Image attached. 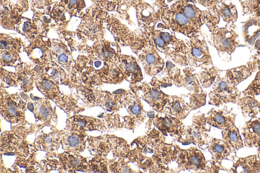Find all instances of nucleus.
Wrapping results in <instances>:
<instances>
[{
  "instance_id": "nucleus-1",
  "label": "nucleus",
  "mask_w": 260,
  "mask_h": 173,
  "mask_svg": "<svg viewBox=\"0 0 260 173\" xmlns=\"http://www.w3.org/2000/svg\"><path fill=\"white\" fill-rule=\"evenodd\" d=\"M157 50L181 65H188L187 45L184 40L177 38L162 22L157 24L154 30L147 32Z\"/></svg>"
},
{
  "instance_id": "nucleus-2",
  "label": "nucleus",
  "mask_w": 260,
  "mask_h": 173,
  "mask_svg": "<svg viewBox=\"0 0 260 173\" xmlns=\"http://www.w3.org/2000/svg\"><path fill=\"white\" fill-rule=\"evenodd\" d=\"M161 21L174 32L182 33L188 38L201 33V29L192 22L177 1L164 8Z\"/></svg>"
},
{
  "instance_id": "nucleus-3",
  "label": "nucleus",
  "mask_w": 260,
  "mask_h": 173,
  "mask_svg": "<svg viewBox=\"0 0 260 173\" xmlns=\"http://www.w3.org/2000/svg\"><path fill=\"white\" fill-rule=\"evenodd\" d=\"M111 31L119 45L128 47L136 54L143 46L146 33L140 28L130 29L119 20L114 18L110 21Z\"/></svg>"
},
{
  "instance_id": "nucleus-4",
  "label": "nucleus",
  "mask_w": 260,
  "mask_h": 173,
  "mask_svg": "<svg viewBox=\"0 0 260 173\" xmlns=\"http://www.w3.org/2000/svg\"><path fill=\"white\" fill-rule=\"evenodd\" d=\"M219 73L209 94V103L216 107L229 102L236 104L241 96L242 92L225 75L221 77Z\"/></svg>"
},
{
  "instance_id": "nucleus-5",
  "label": "nucleus",
  "mask_w": 260,
  "mask_h": 173,
  "mask_svg": "<svg viewBox=\"0 0 260 173\" xmlns=\"http://www.w3.org/2000/svg\"><path fill=\"white\" fill-rule=\"evenodd\" d=\"M186 43L189 65L204 69L213 65L206 41L202 33L188 38L186 40Z\"/></svg>"
},
{
  "instance_id": "nucleus-6",
  "label": "nucleus",
  "mask_w": 260,
  "mask_h": 173,
  "mask_svg": "<svg viewBox=\"0 0 260 173\" xmlns=\"http://www.w3.org/2000/svg\"><path fill=\"white\" fill-rule=\"evenodd\" d=\"M145 33V43L136 55L138 56L137 59L141 64L145 73L148 76H154L163 70L165 63L148 33Z\"/></svg>"
},
{
  "instance_id": "nucleus-7",
  "label": "nucleus",
  "mask_w": 260,
  "mask_h": 173,
  "mask_svg": "<svg viewBox=\"0 0 260 173\" xmlns=\"http://www.w3.org/2000/svg\"><path fill=\"white\" fill-rule=\"evenodd\" d=\"M234 29L226 25L223 27L217 26L210 31V43L219 54H226L231 56L239 46L238 35Z\"/></svg>"
},
{
  "instance_id": "nucleus-8",
  "label": "nucleus",
  "mask_w": 260,
  "mask_h": 173,
  "mask_svg": "<svg viewBox=\"0 0 260 173\" xmlns=\"http://www.w3.org/2000/svg\"><path fill=\"white\" fill-rule=\"evenodd\" d=\"M139 28L145 32H150L154 29L159 21L164 7L155 3L153 6L141 0L134 7Z\"/></svg>"
},
{
  "instance_id": "nucleus-9",
  "label": "nucleus",
  "mask_w": 260,
  "mask_h": 173,
  "mask_svg": "<svg viewBox=\"0 0 260 173\" xmlns=\"http://www.w3.org/2000/svg\"><path fill=\"white\" fill-rule=\"evenodd\" d=\"M208 149L212 155L213 170L214 172L223 170L229 172L230 169L222 166L221 162L224 160L234 162L237 157L236 150L223 140L216 138L211 140Z\"/></svg>"
},
{
  "instance_id": "nucleus-10",
  "label": "nucleus",
  "mask_w": 260,
  "mask_h": 173,
  "mask_svg": "<svg viewBox=\"0 0 260 173\" xmlns=\"http://www.w3.org/2000/svg\"><path fill=\"white\" fill-rule=\"evenodd\" d=\"M117 62L124 78L132 85H136L142 80L141 69L138 59L135 57L120 54Z\"/></svg>"
},
{
  "instance_id": "nucleus-11",
  "label": "nucleus",
  "mask_w": 260,
  "mask_h": 173,
  "mask_svg": "<svg viewBox=\"0 0 260 173\" xmlns=\"http://www.w3.org/2000/svg\"><path fill=\"white\" fill-rule=\"evenodd\" d=\"M236 114L229 109L226 106L223 109H212L205 117L206 122L210 126L221 130L229 128L235 125Z\"/></svg>"
},
{
  "instance_id": "nucleus-12",
  "label": "nucleus",
  "mask_w": 260,
  "mask_h": 173,
  "mask_svg": "<svg viewBox=\"0 0 260 173\" xmlns=\"http://www.w3.org/2000/svg\"><path fill=\"white\" fill-rule=\"evenodd\" d=\"M244 146L248 148L260 146V118L254 117L247 121L242 128Z\"/></svg>"
},
{
  "instance_id": "nucleus-13",
  "label": "nucleus",
  "mask_w": 260,
  "mask_h": 173,
  "mask_svg": "<svg viewBox=\"0 0 260 173\" xmlns=\"http://www.w3.org/2000/svg\"><path fill=\"white\" fill-rule=\"evenodd\" d=\"M229 172H260V158L257 154L239 158L234 161Z\"/></svg>"
},
{
  "instance_id": "nucleus-14",
  "label": "nucleus",
  "mask_w": 260,
  "mask_h": 173,
  "mask_svg": "<svg viewBox=\"0 0 260 173\" xmlns=\"http://www.w3.org/2000/svg\"><path fill=\"white\" fill-rule=\"evenodd\" d=\"M230 0H218L215 12L226 23V25L235 28L238 18L236 7Z\"/></svg>"
},
{
  "instance_id": "nucleus-15",
  "label": "nucleus",
  "mask_w": 260,
  "mask_h": 173,
  "mask_svg": "<svg viewBox=\"0 0 260 173\" xmlns=\"http://www.w3.org/2000/svg\"><path fill=\"white\" fill-rule=\"evenodd\" d=\"M137 88L142 91L144 99L151 103L152 106L156 107L159 103L166 102L168 99V96L157 86L143 83Z\"/></svg>"
},
{
  "instance_id": "nucleus-16",
  "label": "nucleus",
  "mask_w": 260,
  "mask_h": 173,
  "mask_svg": "<svg viewBox=\"0 0 260 173\" xmlns=\"http://www.w3.org/2000/svg\"><path fill=\"white\" fill-rule=\"evenodd\" d=\"M243 36L247 44L253 46L256 40L260 37V17H251L242 22Z\"/></svg>"
},
{
  "instance_id": "nucleus-17",
  "label": "nucleus",
  "mask_w": 260,
  "mask_h": 173,
  "mask_svg": "<svg viewBox=\"0 0 260 173\" xmlns=\"http://www.w3.org/2000/svg\"><path fill=\"white\" fill-rule=\"evenodd\" d=\"M241 109L245 118L252 119L260 113V102L255 97L243 95L241 96L236 103Z\"/></svg>"
},
{
  "instance_id": "nucleus-18",
  "label": "nucleus",
  "mask_w": 260,
  "mask_h": 173,
  "mask_svg": "<svg viewBox=\"0 0 260 173\" xmlns=\"http://www.w3.org/2000/svg\"><path fill=\"white\" fill-rule=\"evenodd\" d=\"M254 72V69L251 59L244 65L226 70L225 75L237 86L250 76Z\"/></svg>"
},
{
  "instance_id": "nucleus-19",
  "label": "nucleus",
  "mask_w": 260,
  "mask_h": 173,
  "mask_svg": "<svg viewBox=\"0 0 260 173\" xmlns=\"http://www.w3.org/2000/svg\"><path fill=\"white\" fill-rule=\"evenodd\" d=\"M253 65L254 72H256L254 79L246 89L243 91V95L255 97L260 95V51L252 56L251 58Z\"/></svg>"
},
{
  "instance_id": "nucleus-20",
  "label": "nucleus",
  "mask_w": 260,
  "mask_h": 173,
  "mask_svg": "<svg viewBox=\"0 0 260 173\" xmlns=\"http://www.w3.org/2000/svg\"><path fill=\"white\" fill-rule=\"evenodd\" d=\"M180 86H183L190 91L200 93L203 91L200 85L199 77L193 68L187 67L183 70L181 75Z\"/></svg>"
},
{
  "instance_id": "nucleus-21",
  "label": "nucleus",
  "mask_w": 260,
  "mask_h": 173,
  "mask_svg": "<svg viewBox=\"0 0 260 173\" xmlns=\"http://www.w3.org/2000/svg\"><path fill=\"white\" fill-rule=\"evenodd\" d=\"M221 134L222 140L236 150L244 147L243 141L240 134L239 129L235 125L222 130Z\"/></svg>"
},
{
  "instance_id": "nucleus-22",
  "label": "nucleus",
  "mask_w": 260,
  "mask_h": 173,
  "mask_svg": "<svg viewBox=\"0 0 260 173\" xmlns=\"http://www.w3.org/2000/svg\"><path fill=\"white\" fill-rule=\"evenodd\" d=\"M204 70L201 72L199 79L203 86L209 87L213 84L220 70L213 65Z\"/></svg>"
},
{
  "instance_id": "nucleus-23",
  "label": "nucleus",
  "mask_w": 260,
  "mask_h": 173,
  "mask_svg": "<svg viewBox=\"0 0 260 173\" xmlns=\"http://www.w3.org/2000/svg\"><path fill=\"white\" fill-rule=\"evenodd\" d=\"M243 15L260 17V0H240Z\"/></svg>"
},
{
  "instance_id": "nucleus-24",
  "label": "nucleus",
  "mask_w": 260,
  "mask_h": 173,
  "mask_svg": "<svg viewBox=\"0 0 260 173\" xmlns=\"http://www.w3.org/2000/svg\"><path fill=\"white\" fill-rule=\"evenodd\" d=\"M118 11L128 24L131 25V20L127 11L132 7H134L141 0H116Z\"/></svg>"
},
{
  "instance_id": "nucleus-25",
  "label": "nucleus",
  "mask_w": 260,
  "mask_h": 173,
  "mask_svg": "<svg viewBox=\"0 0 260 173\" xmlns=\"http://www.w3.org/2000/svg\"><path fill=\"white\" fill-rule=\"evenodd\" d=\"M174 99L171 105L172 113L177 116L181 115V117H182L184 114L183 112L185 110V106L182 103L183 101L178 97H174Z\"/></svg>"
},
{
  "instance_id": "nucleus-26",
  "label": "nucleus",
  "mask_w": 260,
  "mask_h": 173,
  "mask_svg": "<svg viewBox=\"0 0 260 173\" xmlns=\"http://www.w3.org/2000/svg\"><path fill=\"white\" fill-rule=\"evenodd\" d=\"M194 3H198L207 8L208 10L215 12L218 0H189Z\"/></svg>"
},
{
  "instance_id": "nucleus-27",
  "label": "nucleus",
  "mask_w": 260,
  "mask_h": 173,
  "mask_svg": "<svg viewBox=\"0 0 260 173\" xmlns=\"http://www.w3.org/2000/svg\"><path fill=\"white\" fill-rule=\"evenodd\" d=\"M134 103L133 105L131 106L130 110L131 111L132 113L136 116H138L140 114L141 112V107L139 103Z\"/></svg>"
},
{
  "instance_id": "nucleus-28",
  "label": "nucleus",
  "mask_w": 260,
  "mask_h": 173,
  "mask_svg": "<svg viewBox=\"0 0 260 173\" xmlns=\"http://www.w3.org/2000/svg\"><path fill=\"white\" fill-rule=\"evenodd\" d=\"M69 145L72 147H75L79 144V140L77 137L74 136H70L68 138Z\"/></svg>"
},
{
  "instance_id": "nucleus-29",
  "label": "nucleus",
  "mask_w": 260,
  "mask_h": 173,
  "mask_svg": "<svg viewBox=\"0 0 260 173\" xmlns=\"http://www.w3.org/2000/svg\"><path fill=\"white\" fill-rule=\"evenodd\" d=\"M42 86L46 89H49L52 87V83L48 80H45L42 83Z\"/></svg>"
},
{
  "instance_id": "nucleus-30",
  "label": "nucleus",
  "mask_w": 260,
  "mask_h": 173,
  "mask_svg": "<svg viewBox=\"0 0 260 173\" xmlns=\"http://www.w3.org/2000/svg\"><path fill=\"white\" fill-rule=\"evenodd\" d=\"M253 46L254 49L256 50L257 51H260V38L256 40Z\"/></svg>"
},
{
  "instance_id": "nucleus-31",
  "label": "nucleus",
  "mask_w": 260,
  "mask_h": 173,
  "mask_svg": "<svg viewBox=\"0 0 260 173\" xmlns=\"http://www.w3.org/2000/svg\"><path fill=\"white\" fill-rule=\"evenodd\" d=\"M41 113L43 117H47L49 115V111L47 108L42 107L41 109Z\"/></svg>"
},
{
  "instance_id": "nucleus-32",
  "label": "nucleus",
  "mask_w": 260,
  "mask_h": 173,
  "mask_svg": "<svg viewBox=\"0 0 260 173\" xmlns=\"http://www.w3.org/2000/svg\"><path fill=\"white\" fill-rule=\"evenodd\" d=\"M105 105L107 108L111 109L114 106V102L112 100H108L106 102Z\"/></svg>"
},
{
  "instance_id": "nucleus-33",
  "label": "nucleus",
  "mask_w": 260,
  "mask_h": 173,
  "mask_svg": "<svg viewBox=\"0 0 260 173\" xmlns=\"http://www.w3.org/2000/svg\"><path fill=\"white\" fill-rule=\"evenodd\" d=\"M59 59L61 62H67L68 60V57L64 54H61L59 57Z\"/></svg>"
},
{
  "instance_id": "nucleus-34",
  "label": "nucleus",
  "mask_w": 260,
  "mask_h": 173,
  "mask_svg": "<svg viewBox=\"0 0 260 173\" xmlns=\"http://www.w3.org/2000/svg\"><path fill=\"white\" fill-rule=\"evenodd\" d=\"M8 112L12 115H16V111H15V110L12 108V107H10L9 109H8Z\"/></svg>"
},
{
  "instance_id": "nucleus-35",
  "label": "nucleus",
  "mask_w": 260,
  "mask_h": 173,
  "mask_svg": "<svg viewBox=\"0 0 260 173\" xmlns=\"http://www.w3.org/2000/svg\"><path fill=\"white\" fill-rule=\"evenodd\" d=\"M7 43L5 41H1V47H3V48H6L7 46Z\"/></svg>"
},
{
  "instance_id": "nucleus-36",
  "label": "nucleus",
  "mask_w": 260,
  "mask_h": 173,
  "mask_svg": "<svg viewBox=\"0 0 260 173\" xmlns=\"http://www.w3.org/2000/svg\"><path fill=\"white\" fill-rule=\"evenodd\" d=\"M79 125L81 126H84L85 124V122L83 120H80L78 121Z\"/></svg>"
},
{
  "instance_id": "nucleus-37",
  "label": "nucleus",
  "mask_w": 260,
  "mask_h": 173,
  "mask_svg": "<svg viewBox=\"0 0 260 173\" xmlns=\"http://www.w3.org/2000/svg\"><path fill=\"white\" fill-rule=\"evenodd\" d=\"M4 58H5V59L7 60V61L10 60L12 59L11 56L10 55H8V54L6 55L5 56Z\"/></svg>"
},
{
  "instance_id": "nucleus-38",
  "label": "nucleus",
  "mask_w": 260,
  "mask_h": 173,
  "mask_svg": "<svg viewBox=\"0 0 260 173\" xmlns=\"http://www.w3.org/2000/svg\"><path fill=\"white\" fill-rule=\"evenodd\" d=\"M102 64V62L101 61H96L95 62H94V65H95V66L96 67H99V66H100Z\"/></svg>"
},
{
  "instance_id": "nucleus-39",
  "label": "nucleus",
  "mask_w": 260,
  "mask_h": 173,
  "mask_svg": "<svg viewBox=\"0 0 260 173\" xmlns=\"http://www.w3.org/2000/svg\"><path fill=\"white\" fill-rule=\"evenodd\" d=\"M28 108L30 111H32L33 109V105L32 103H29L28 105Z\"/></svg>"
},
{
  "instance_id": "nucleus-40",
  "label": "nucleus",
  "mask_w": 260,
  "mask_h": 173,
  "mask_svg": "<svg viewBox=\"0 0 260 173\" xmlns=\"http://www.w3.org/2000/svg\"><path fill=\"white\" fill-rule=\"evenodd\" d=\"M76 2V0H70V4L72 5H74Z\"/></svg>"
},
{
  "instance_id": "nucleus-41",
  "label": "nucleus",
  "mask_w": 260,
  "mask_h": 173,
  "mask_svg": "<svg viewBox=\"0 0 260 173\" xmlns=\"http://www.w3.org/2000/svg\"><path fill=\"white\" fill-rule=\"evenodd\" d=\"M180 1V0H167V4H170L171 3H172V2H176V1Z\"/></svg>"
},
{
  "instance_id": "nucleus-42",
  "label": "nucleus",
  "mask_w": 260,
  "mask_h": 173,
  "mask_svg": "<svg viewBox=\"0 0 260 173\" xmlns=\"http://www.w3.org/2000/svg\"><path fill=\"white\" fill-rule=\"evenodd\" d=\"M257 155L260 158V146L258 147H257Z\"/></svg>"
},
{
  "instance_id": "nucleus-43",
  "label": "nucleus",
  "mask_w": 260,
  "mask_h": 173,
  "mask_svg": "<svg viewBox=\"0 0 260 173\" xmlns=\"http://www.w3.org/2000/svg\"><path fill=\"white\" fill-rule=\"evenodd\" d=\"M45 141L47 142V143H50L51 142V139L49 138V137H47L45 140Z\"/></svg>"
}]
</instances>
